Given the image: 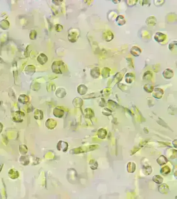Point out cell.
Instances as JSON below:
<instances>
[{
  "instance_id": "obj_3",
  "label": "cell",
  "mask_w": 177,
  "mask_h": 199,
  "mask_svg": "<svg viewBox=\"0 0 177 199\" xmlns=\"http://www.w3.org/2000/svg\"><path fill=\"white\" fill-rule=\"evenodd\" d=\"M140 52H141L140 49L137 46H134L133 47L131 48V54L133 55H134L135 54H140Z\"/></svg>"
},
{
  "instance_id": "obj_6",
  "label": "cell",
  "mask_w": 177,
  "mask_h": 199,
  "mask_svg": "<svg viewBox=\"0 0 177 199\" xmlns=\"http://www.w3.org/2000/svg\"><path fill=\"white\" fill-rule=\"evenodd\" d=\"M177 46V42L176 41H174L173 43H171L169 45V48L170 49H172L173 48V47L174 46Z\"/></svg>"
},
{
  "instance_id": "obj_1",
  "label": "cell",
  "mask_w": 177,
  "mask_h": 199,
  "mask_svg": "<svg viewBox=\"0 0 177 199\" xmlns=\"http://www.w3.org/2000/svg\"><path fill=\"white\" fill-rule=\"evenodd\" d=\"M166 38V36L161 32L156 33L154 36V39L159 43H161L164 41Z\"/></svg>"
},
{
  "instance_id": "obj_2",
  "label": "cell",
  "mask_w": 177,
  "mask_h": 199,
  "mask_svg": "<svg viewBox=\"0 0 177 199\" xmlns=\"http://www.w3.org/2000/svg\"><path fill=\"white\" fill-rule=\"evenodd\" d=\"M116 21L118 22V24L120 25H124L126 23V21L124 19V17L121 15L118 16L117 17Z\"/></svg>"
},
{
  "instance_id": "obj_5",
  "label": "cell",
  "mask_w": 177,
  "mask_h": 199,
  "mask_svg": "<svg viewBox=\"0 0 177 199\" xmlns=\"http://www.w3.org/2000/svg\"><path fill=\"white\" fill-rule=\"evenodd\" d=\"M170 172V168L168 167V169H167V170H165V168H164V167H163V168L162 169V170H161V173L162 174H168L169 173V172Z\"/></svg>"
},
{
  "instance_id": "obj_4",
  "label": "cell",
  "mask_w": 177,
  "mask_h": 199,
  "mask_svg": "<svg viewBox=\"0 0 177 199\" xmlns=\"http://www.w3.org/2000/svg\"><path fill=\"white\" fill-rule=\"evenodd\" d=\"M153 180L158 184L162 183L163 181V178L159 175H155L153 178Z\"/></svg>"
}]
</instances>
